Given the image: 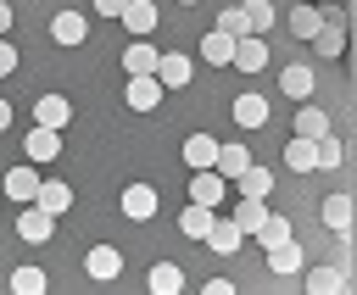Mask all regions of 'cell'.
I'll use <instances>...</instances> for the list:
<instances>
[{"label": "cell", "instance_id": "1", "mask_svg": "<svg viewBox=\"0 0 357 295\" xmlns=\"http://www.w3.org/2000/svg\"><path fill=\"white\" fill-rule=\"evenodd\" d=\"M346 100H351V128H346V173H351V256H346V295H357V0H346Z\"/></svg>", "mask_w": 357, "mask_h": 295}]
</instances>
